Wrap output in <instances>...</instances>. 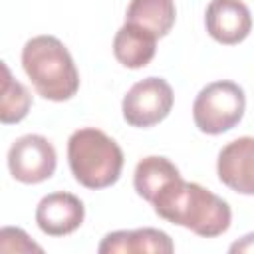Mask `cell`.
I'll return each instance as SVG.
<instances>
[{
	"mask_svg": "<svg viewBox=\"0 0 254 254\" xmlns=\"http://www.w3.org/2000/svg\"><path fill=\"white\" fill-rule=\"evenodd\" d=\"M0 250L2 252H42V246L30 240L22 228L6 226L0 230Z\"/></svg>",
	"mask_w": 254,
	"mask_h": 254,
	"instance_id": "obj_15",
	"label": "cell"
},
{
	"mask_svg": "<svg viewBox=\"0 0 254 254\" xmlns=\"http://www.w3.org/2000/svg\"><path fill=\"white\" fill-rule=\"evenodd\" d=\"M228 250H230L232 254H236V252H246V254H254V232H250V234H244V236H242L240 240L232 242Z\"/></svg>",
	"mask_w": 254,
	"mask_h": 254,
	"instance_id": "obj_16",
	"label": "cell"
},
{
	"mask_svg": "<svg viewBox=\"0 0 254 254\" xmlns=\"http://www.w3.org/2000/svg\"><path fill=\"white\" fill-rule=\"evenodd\" d=\"M56 149L42 135L30 133L18 137L8 151L10 175L24 185H36L50 179L56 171Z\"/></svg>",
	"mask_w": 254,
	"mask_h": 254,
	"instance_id": "obj_6",
	"label": "cell"
},
{
	"mask_svg": "<svg viewBox=\"0 0 254 254\" xmlns=\"http://www.w3.org/2000/svg\"><path fill=\"white\" fill-rule=\"evenodd\" d=\"M175 244L171 236L159 228H135V230H115L103 236L97 246L99 254H141V252H159L171 254Z\"/></svg>",
	"mask_w": 254,
	"mask_h": 254,
	"instance_id": "obj_10",
	"label": "cell"
},
{
	"mask_svg": "<svg viewBox=\"0 0 254 254\" xmlns=\"http://www.w3.org/2000/svg\"><path fill=\"white\" fill-rule=\"evenodd\" d=\"M179 177H181L179 169L167 157L151 155L137 163L135 175H133V185L141 198H145L147 202H153V198L159 194V190Z\"/></svg>",
	"mask_w": 254,
	"mask_h": 254,
	"instance_id": "obj_13",
	"label": "cell"
},
{
	"mask_svg": "<svg viewBox=\"0 0 254 254\" xmlns=\"http://www.w3.org/2000/svg\"><path fill=\"white\" fill-rule=\"evenodd\" d=\"M22 67L38 95L67 101L79 89V73L69 50L56 36H34L22 48Z\"/></svg>",
	"mask_w": 254,
	"mask_h": 254,
	"instance_id": "obj_2",
	"label": "cell"
},
{
	"mask_svg": "<svg viewBox=\"0 0 254 254\" xmlns=\"http://www.w3.org/2000/svg\"><path fill=\"white\" fill-rule=\"evenodd\" d=\"M151 204L167 222L185 226L204 238L224 234L232 220L230 206L224 198L198 183L183 181V177L163 187Z\"/></svg>",
	"mask_w": 254,
	"mask_h": 254,
	"instance_id": "obj_1",
	"label": "cell"
},
{
	"mask_svg": "<svg viewBox=\"0 0 254 254\" xmlns=\"http://www.w3.org/2000/svg\"><path fill=\"white\" fill-rule=\"evenodd\" d=\"M173 89L163 77H147L137 81L123 97V119L131 127H153L161 123L173 109Z\"/></svg>",
	"mask_w": 254,
	"mask_h": 254,
	"instance_id": "obj_5",
	"label": "cell"
},
{
	"mask_svg": "<svg viewBox=\"0 0 254 254\" xmlns=\"http://www.w3.org/2000/svg\"><path fill=\"white\" fill-rule=\"evenodd\" d=\"M218 179L240 194H254V137H238L224 145L216 161Z\"/></svg>",
	"mask_w": 254,
	"mask_h": 254,
	"instance_id": "obj_9",
	"label": "cell"
},
{
	"mask_svg": "<svg viewBox=\"0 0 254 254\" xmlns=\"http://www.w3.org/2000/svg\"><path fill=\"white\" fill-rule=\"evenodd\" d=\"M177 18V8L173 0H131L125 22L137 24L157 38H163L171 32Z\"/></svg>",
	"mask_w": 254,
	"mask_h": 254,
	"instance_id": "obj_12",
	"label": "cell"
},
{
	"mask_svg": "<svg viewBox=\"0 0 254 254\" xmlns=\"http://www.w3.org/2000/svg\"><path fill=\"white\" fill-rule=\"evenodd\" d=\"M67 161L75 181L97 190L117 183L123 169V151L103 131L83 127L73 131L67 141Z\"/></svg>",
	"mask_w": 254,
	"mask_h": 254,
	"instance_id": "obj_3",
	"label": "cell"
},
{
	"mask_svg": "<svg viewBox=\"0 0 254 254\" xmlns=\"http://www.w3.org/2000/svg\"><path fill=\"white\" fill-rule=\"evenodd\" d=\"M155 50L157 36L131 22H125L113 38V56L121 65L129 69H141L151 64Z\"/></svg>",
	"mask_w": 254,
	"mask_h": 254,
	"instance_id": "obj_11",
	"label": "cell"
},
{
	"mask_svg": "<svg viewBox=\"0 0 254 254\" xmlns=\"http://www.w3.org/2000/svg\"><path fill=\"white\" fill-rule=\"evenodd\" d=\"M206 32L212 40L224 46H234L246 40L252 30V16L242 0H210L204 14Z\"/></svg>",
	"mask_w": 254,
	"mask_h": 254,
	"instance_id": "obj_8",
	"label": "cell"
},
{
	"mask_svg": "<svg viewBox=\"0 0 254 254\" xmlns=\"http://www.w3.org/2000/svg\"><path fill=\"white\" fill-rule=\"evenodd\" d=\"M85 218L83 202L71 192H50L36 206V224L48 236H65L81 226Z\"/></svg>",
	"mask_w": 254,
	"mask_h": 254,
	"instance_id": "obj_7",
	"label": "cell"
},
{
	"mask_svg": "<svg viewBox=\"0 0 254 254\" xmlns=\"http://www.w3.org/2000/svg\"><path fill=\"white\" fill-rule=\"evenodd\" d=\"M246 109V95L234 81L222 79L204 85L194 103L192 119L198 131L206 135H220L240 123Z\"/></svg>",
	"mask_w": 254,
	"mask_h": 254,
	"instance_id": "obj_4",
	"label": "cell"
},
{
	"mask_svg": "<svg viewBox=\"0 0 254 254\" xmlns=\"http://www.w3.org/2000/svg\"><path fill=\"white\" fill-rule=\"evenodd\" d=\"M2 95H0V121L4 125L22 121L32 105L30 91L12 77L6 62H2Z\"/></svg>",
	"mask_w": 254,
	"mask_h": 254,
	"instance_id": "obj_14",
	"label": "cell"
}]
</instances>
